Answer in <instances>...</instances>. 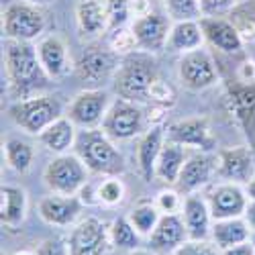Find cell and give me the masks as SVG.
<instances>
[{"instance_id":"obj_1","label":"cell","mask_w":255,"mask_h":255,"mask_svg":"<svg viewBox=\"0 0 255 255\" xmlns=\"http://www.w3.org/2000/svg\"><path fill=\"white\" fill-rule=\"evenodd\" d=\"M4 63L16 96L31 98L37 90L47 86L49 76L41 66L39 51L27 41H10L6 45Z\"/></svg>"},{"instance_id":"obj_2","label":"cell","mask_w":255,"mask_h":255,"mask_svg":"<svg viewBox=\"0 0 255 255\" xmlns=\"http://www.w3.org/2000/svg\"><path fill=\"white\" fill-rule=\"evenodd\" d=\"M157 78V61L151 53L131 51L115 74V90L131 102H149V92Z\"/></svg>"},{"instance_id":"obj_3","label":"cell","mask_w":255,"mask_h":255,"mask_svg":"<svg viewBox=\"0 0 255 255\" xmlns=\"http://www.w3.org/2000/svg\"><path fill=\"white\" fill-rule=\"evenodd\" d=\"M76 155L86 163V167L94 174L119 176L125 172V159L115 147L113 139L104 131L86 129L76 137Z\"/></svg>"},{"instance_id":"obj_4","label":"cell","mask_w":255,"mask_h":255,"mask_svg":"<svg viewBox=\"0 0 255 255\" xmlns=\"http://www.w3.org/2000/svg\"><path fill=\"white\" fill-rule=\"evenodd\" d=\"M8 117L31 135H41L51 123L61 117V102L55 96H31L14 102Z\"/></svg>"},{"instance_id":"obj_5","label":"cell","mask_w":255,"mask_h":255,"mask_svg":"<svg viewBox=\"0 0 255 255\" xmlns=\"http://www.w3.org/2000/svg\"><path fill=\"white\" fill-rule=\"evenodd\" d=\"M86 178H88L86 163L78 155H66V153L51 159L43 174L45 186L53 194H61V196H74L76 192H80L86 186Z\"/></svg>"},{"instance_id":"obj_6","label":"cell","mask_w":255,"mask_h":255,"mask_svg":"<svg viewBox=\"0 0 255 255\" xmlns=\"http://www.w3.org/2000/svg\"><path fill=\"white\" fill-rule=\"evenodd\" d=\"M4 35L12 41L31 43L45 29V14L37 4L31 2H12L6 6L2 16Z\"/></svg>"},{"instance_id":"obj_7","label":"cell","mask_w":255,"mask_h":255,"mask_svg":"<svg viewBox=\"0 0 255 255\" xmlns=\"http://www.w3.org/2000/svg\"><path fill=\"white\" fill-rule=\"evenodd\" d=\"M143 129L141 109L127 98H117L102 119V131L115 141H127Z\"/></svg>"},{"instance_id":"obj_8","label":"cell","mask_w":255,"mask_h":255,"mask_svg":"<svg viewBox=\"0 0 255 255\" xmlns=\"http://www.w3.org/2000/svg\"><path fill=\"white\" fill-rule=\"evenodd\" d=\"M111 233L96 217H88L76 225L68 239L70 255H109Z\"/></svg>"},{"instance_id":"obj_9","label":"cell","mask_w":255,"mask_h":255,"mask_svg":"<svg viewBox=\"0 0 255 255\" xmlns=\"http://www.w3.org/2000/svg\"><path fill=\"white\" fill-rule=\"evenodd\" d=\"M117 68V53L100 45H86L76 61V74L84 84L100 86Z\"/></svg>"},{"instance_id":"obj_10","label":"cell","mask_w":255,"mask_h":255,"mask_svg":"<svg viewBox=\"0 0 255 255\" xmlns=\"http://www.w3.org/2000/svg\"><path fill=\"white\" fill-rule=\"evenodd\" d=\"M109 106H111V100L104 90H98V88L82 90L70 104L68 119L74 125L84 127V129H92V127H96L104 119Z\"/></svg>"},{"instance_id":"obj_11","label":"cell","mask_w":255,"mask_h":255,"mask_svg":"<svg viewBox=\"0 0 255 255\" xmlns=\"http://www.w3.org/2000/svg\"><path fill=\"white\" fill-rule=\"evenodd\" d=\"M180 80L190 90H204L217 82V66L204 49L186 51L180 59Z\"/></svg>"},{"instance_id":"obj_12","label":"cell","mask_w":255,"mask_h":255,"mask_svg":"<svg viewBox=\"0 0 255 255\" xmlns=\"http://www.w3.org/2000/svg\"><path fill=\"white\" fill-rule=\"evenodd\" d=\"M208 206L215 221L239 219L241 215H245V208H247V192L235 182L221 184L210 192Z\"/></svg>"},{"instance_id":"obj_13","label":"cell","mask_w":255,"mask_h":255,"mask_svg":"<svg viewBox=\"0 0 255 255\" xmlns=\"http://www.w3.org/2000/svg\"><path fill=\"white\" fill-rule=\"evenodd\" d=\"M137 45L143 47L145 51H161L163 47H167V39H169V20L159 14V12H147L143 16H137L133 29Z\"/></svg>"},{"instance_id":"obj_14","label":"cell","mask_w":255,"mask_h":255,"mask_svg":"<svg viewBox=\"0 0 255 255\" xmlns=\"http://www.w3.org/2000/svg\"><path fill=\"white\" fill-rule=\"evenodd\" d=\"M167 141H174L182 147H194L200 151H212L217 147V139L212 137L206 119H186L174 123L167 129Z\"/></svg>"},{"instance_id":"obj_15","label":"cell","mask_w":255,"mask_h":255,"mask_svg":"<svg viewBox=\"0 0 255 255\" xmlns=\"http://www.w3.org/2000/svg\"><path fill=\"white\" fill-rule=\"evenodd\" d=\"M200 27H202L204 37L217 49H221L225 53L241 51L243 37H241L239 29L233 23H229V20L219 18V16H204V18H200Z\"/></svg>"},{"instance_id":"obj_16","label":"cell","mask_w":255,"mask_h":255,"mask_svg":"<svg viewBox=\"0 0 255 255\" xmlns=\"http://www.w3.org/2000/svg\"><path fill=\"white\" fill-rule=\"evenodd\" d=\"M82 200L76 196H45L39 202V215L45 223L55 227H70L82 212Z\"/></svg>"},{"instance_id":"obj_17","label":"cell","mask_w":255,"mask_h":255,"mask_svg":"<svg viewBox=\"0 0 255 255\" xmlns=\"http://www.w3.org/2000/svg\"><path fill=\"white\" fill-rule=\"evenodd\" d=\"M188 235V229L184 219H180L176 212L163 215L149 235V245L153 251H176Z\"/></svg>"},{"instance_id":"obj_18","label":"cell","mask_w":255,"mask_h":255,"mask_svg":"<svg viewBox=\"0 0 255 255\" xmlns=\"http://www.w3.org/2000/svg\"><path fill=\"white\" fill-rule=\"evenodd\" d=\"M255 165H253V155L247 147H233V149L221 151L219 157V174L225 180L231 182H249L253 178Z\"/></svg>"},{"instance_id":"obj_19","label":"cell","mask_w":255,"mask_h":255,"mask_svg":"<svg viewBox=\"0 0 255 255\" xmlns=\"http://www.w3.org/2000/svg\"><path fill=\"white\" fill-rule=\"evenodd\" d=\"M210 221H212L210 206L200 196H188L184 200V223L190 239L204 241L212 231Z\"/></svg>"},{"instance_id":"obj_20","label":"cell","mask_w":255,"mask_h":255,"mask_svg":"<svg viewBox=\"0 0 255 255\" xmlns=\"http://www.w3.org/2000/svg\"><path fill=\"white\" fill-rule=\"evenodd\" d=\"M37 51H39L41 66H43V70L49 78H61V76L68 74V70H70L68 51H66V45H63V41L59 37H55V35L45 37L39 43Z\"/></svg>"},{"instance_id":"obj_21","label":"cell","mask_w":255,"mask_h":255,"mask_svg":"<svg viewBox=\"0 0 255 255\" xmlns=\"http://www.w3.org/2000/svg\"><path fill=\"white\" fill-rule=\"evenodd\" d=\"M161 147H163V129L159 125H155L143 135L137 147V163L145 182H151V178L155 176V163L161 153Z\"/></svg>"},{"instance_id":"obj_22","label":"cell","mask_w":255,"mask_h":255,"mask_svg":"<svg viewBox=\"0 0 255 255\" xmlns=\"http://www.w3.org/2000/svg\"><path fill=\"white\" fill-rule=\"evenodd\" d=\"M0 223L2 227L14 229L25 221L27 212V194L18 186H2L0 190Z\"/></svg>"},{"instance_id":"obj_23","label":"cell","mask_w":255,"mask_h":255,"mask_svg":"<svg viewBox=\"0 0 255 255\" xmlns=\"http://www.w3.org/2000/svg\"><path fill=\"white\" fill-rule=\"evenodd\" d=\"M212 169H215V163L208 155H202V153H196L192 157H188L184 161V167L180 172V178H178V186L182 192H194L200 186H204L210 176H212Z\"/></svg>"},{"instance_id":"obj_24","label":"cell","mask_w":255,"mask_h":255,"mask_svg":"<svg viewBox=\"0 0 255 255\" xmlns=\"http://www.w3.org/2000/svg\"><path fill=\"white\" fill-rule=\"evenodd\" d=\"M76 18H78V27L82 35L96 37L109 29L106 4H102L100 0H82L76 8Z\"/></svg>"},{"instance_id":"obj_25","label":"cell","mask_w":255,"mask_h":255,"mask_svg":"<svg viewBox=\"0 0 255 255\" xmlns=\"http://www.w3.org/2000/svg\"><path fill=\"white\" fill-rule=\"evenodd\" d=\"M202 27L196 20H176V25L169 31L167 49L169 51H192L202 45Z\"/></svg>"},{"instance_id":"obj_26","label":"cell","mask_w":255,"mask_h":255,"mask_svg":"<svg viewBox=\"0 0 255 255\" xmlns=\"http://www.w3.org/2000/svg\"><path fill=\"white\" fill-rule=\"evenodd\" d=\"M184 167V149L182 145L167 141L161 147V153L155 163V178L165 184H174L180 178V172Z\"/></svg>"},{"instance_id":"obj_27","label":"cell","mask_w":255,"mask_h":255,"mask_svg":"<svg viewBox=\"0 0 255 255\" xmlns=\"http://www.w3.org/2000/svg\"><path fill=\"white\" fill-rule=\"evenodd\" d=\"M39 141L43 143L53 153H66L70 147L76 143V129L70 119L59 117L55 123H51L47 129L39 135Z\"/></svg>"},{"instance_id":"obj_28","label":"cell","mask_w":255,"mask_h":255,"mask_svg":"<svg viewBox=\"0 0 255 255\" xmlns=\"http://www.w3.org/2000/svg\"><path fill=\"white\" fill-rule=\"evenodd\" d=\"M212 239H215L217 247L229 249L233 245H239L243 241H249V225L241 219H225V221H215L210 231Z\"/></svg>"},{"instance_id":"obj_29","label":"cell","mask_w":255,"mask_h":255,"mask_svg":"<svg viewBox=\"0 0 255 255\" xmlns=\"http://www.w3.org/2000/svg\"><path fill=\"white\" fill-rule=\"evenodd\" d=\"M4 151H6V161L14 172L18 174L29 172V167L33 163V147L27 141L18 137H8L4 141Z\"/></svg>"},{"instance_id":"obj_30","label":"cell","mask_w":255,"mask_h":255,"mask_svg":"<svg viewBox=\"0 0 255 255\" xmlns=\"http://www.w3.org/2000/svg\"><path fill=\"white\" fill-rule=\"evenodd\" d=\"M139 235L141 233L133 227L129 217H119L111 227V243L119 249H129V251L139 249V243H141Z\"/></svg>"},{"instance_id":"obj_31","label":"cell","mask_w":255,"mask_h":255,"mask_svg":"<svg viewBox=\"0 0 255 255\" xmlns=\"http://www.w3.org/2000/svg\"><path fill=\"white\" fill-rule=\"evenodd\" d=\"M229 94L235 106L239 119H247L255 115V84H229Z\"/></svg>"},{"instance_id":"obj_32","label":"cell","mask_w":255,"mask_h":255,"mask_svg":"<svg viewBox=\"0 0 255 255\" xmlns=\"http://www.w3.org/2000/svg\"><path fill=\"white\" fill-rule=\"evenodd\" d=\"M159 219H161L159 208L155 204H149V202H143L129 212V221L133 223V227L141 233V235H151L153 229L159 223Z\"/></svg>"},{"instance_id":"obj_33","label":"cell","mask_w":255,"mask_h":255,"mask_svg":"<svg viewBox=\"0 0 255 255\" xmlns=\"http://www.w3.org/2000/svg\"><path fill=\"white\" fill-rule=\"evenodd\" d=\"M165 8L174 20H196L202 12L200 0H165Z\"/></svg>"},{"instance_id":"obj_34","label":"cell","mask_w":255,"mask_h":255,"mask_svg":"<svg viewBox=\"0 0 255 255\" xmlns=\"http://www.w3.org/2000/svg\"><path fill=\"white\" fill-rule=\"evenodd\" d=\"M106 14H109V29L117 31L125 27L131 16V0H106Z\"/></svg>"},{"instance_id":"obj_35","label":"cell","mask_w":255,"mask_h":255,"mask_svg":"<svg viewBox=\"0 0 255 255\" xmlns=\"http://www.w3.org/2000/svg\"><path fill=\"white\" fill-rule=\"evenodd\" d=\"M123 196H125V186H123V182L117 180V178L104 180V182L98 186V190H96V198H98V202L109 204V206L119 204V202L123 200Z\"/></svg>"},{"instance_id":"obj_36","label":"cell","mask_w":255,"mask_h":255,"mask_svg":"<svg viewBox=\"0 0 255 255\" xmlns=\"http://www.w3.org/2000/svg\"><path fill=\"white\" fill-rule=\"evenodd\" d=\"M149 102H153V104H157V106H172L174 102H176V90L169 86L167 82H163V80H155V84L151 86V92H149Z\"/></svg>"},{"instance_id":"obj_37","label":"cell","mask_w":255,"mask_h":255,"mask_svg":"<svg viewBox=\"0 0 255 255\" xmlns=\"http://www.w3.org/2000/svg\"><path fill=\"white\" fill-rule=\"evenodd\" d=\"M137 45V39H135V33L133 31H125L123 27L117 29L111 37V49L115 53H131Z\"/></svg>"},{"instance_id":"obj_38","label":"cell","mask_w":255,"mask_h":255,"mask_svg":"<svg viewBox=\"0 0 255 255\" xmlns=\"http://www.w3.org/2000/svg\"><path fill=\"white\" fill-rule=\"evenodd\" d=\"M174 255H219V253H217V249L212 247V245H208L204 241L192 239V241H184L174 251Z\"/></svg>"},{"instance_id":"obj_39","label":"cell","mask_w":255,"mask_h":255,"mask_svg":"<svg viewBox=\"0 0 255 255\" xmlns=\"http://www.w3.org/2000/svg\"><path fill=\"white\" fill-rule=\"evenodd\" d=\"M178 204H180V198H178V194L174 192V190H163V192H159L157 202H155V206L159 208V212H163V215L176 212Z\"/></svg>"},{"instance_id":"obj_40","label":"cell","mask_w":255,"mask_h":255,"mask_svg":"<svg viewBox=\"0 0 255 255\" xmlns=\"http://www.w3.org/2000/svg\"><path fill=\"white\" fill-rule=\"evenodd\" d=\"M37 255H70V249L59 239H47V241H43L39 245Z\"/></svg>"},{"instance_id":"obj_41","label":"cell","mask_w":255,"mask_h":255,"mask_svg":"<svg viewBox=\"0 0 255 255\" xmlns=\"http://www.w3.org/2000/svg\"><path fill=\"white\" fill-rule=\"evenodd\" d=\"M235 4V0H200V8L208 16H215V12L227 10L229 6Z\"/></svg>"},{"instance_id":"obj_42","label":"cell","mask_w":255,"mask_h":255,"mask_svg":"<svg viewBox=\"0 0 255 255\" xmlns=\"http://www.w3.org/2000/svg\"><path fill=\"white\" fill-rule=\"evenodd\" d=\"M223 255H255V249H253V243L243 241L239 245H233L229 249H223Z\"/></svg>"},{"instance_id":"obj_43","label":"cell","mask_w":255,"mask_h":255,"mask_svg":"<svg viewBox=\"0 0 255 255\" xmlns=\"http://www.w3.org/2000/svg\"><path fill=\"white\" fill-rule=\"evenodd\" d=\"M131 12H135L137 16H143L147 12H151L149 2H147V0H131Z\"/></svg>"},{"instance_id":"obj_44","label":"cell","mask_w":255,"mask_h":255,"mask_svg":"<svg viewBox=\"0 0 255 255\" xmlns=\"http://www.w3.org/2000/svg\"><path fill=\"white\" fill-rule=\"evenodd\" d=\"M241 80L243 82H253L255 80V63L253 61H245L241 66Z\"/></svg>"},{"instance_id":"obj_45","label":"cell","mask_w":255,"mask_h":255,"mask_svg":"<svg viewBox=\"0 0 255 255\" xmlns=\"http://www.w3.org/2000/svg\"><path fill=\"white\" fill-rule=\"evenodd\" d=\"M245 221H247V225L255 231V200L247 202V208H245Z\"/></svg>"},{"instance_id":"obj_46","label":"cell","mask_w":255,"mask_h":255,"mask_svg":"<svg viewBox=\"0 0 255 255\" xmlns=\"http://www.w3.org/2000/svg\"><path fill=\"white\" fill-rule=\"evenodd\" d=\"M245 192H247V196H249L251 200H255V176L247 182V190H245Z\"/></svg>"},{"instance_id":"obj_47","label":"cell","mask_w":255,"mask_h":255,"mask_svg":"<svg viewBox=\"0 0 255 255\" xmlns=\"http://www.w3.org/2000/svg\"><path fill=\"white\" fill-rule=\"evenodd\" d=\"M129 255H153L151 251H147V249H133Z\"/></svg>"},{"instance_id":"obj_48","label":"cell","mask_w":255,"mask_h":255,"mask_svg":"<svg viewBox=\"0 0 255 255\" xmlns=\"http://www.w3.org/2000/svg\"><path fill=\"white\" fill-rule=\"evenodd\" d=\"M25 2H31V4H47L51 0H25Z\"/></svg>"},{"instance_id":"obj_49","label":"cell","mask_w":255,"mask_h":255,"mask_svg":"<svg viewBox=\"0 0 255 255\" xmlns=\"http://www.w3.org/2000/svg\"><path fill=\"white\" fill-rule=\"evenodd\" d=\"M14 255H33V253H29V251H16Z\"/></svg>"},{"instance_id":"obj_50","label":"cell","mask_w":255,"mask_h":255,"mask_svg":"<svg viewBox=\"0 0 255 255\" xmlns=\"http://www.w3.org/2000/svg\"><path fill=\"white\" fill-rule=\"evenodd\" d=\"M251 243H253V249H255V233L251 235Z\"/></svg>"}]
</instances>
